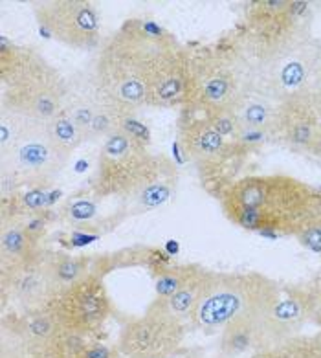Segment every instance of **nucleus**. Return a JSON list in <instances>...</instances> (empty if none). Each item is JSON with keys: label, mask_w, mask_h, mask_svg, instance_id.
Instances as JSON below:
<instances>
[{"label": "nucleus", "mask_w": 321, "mask_h": 358, "mask_svg": "<svg viewBox=\"0 0 321 358\" xmlns=\"http://www.w3.org/2000/svg\"><path fill=\"white\" fill-rule=\"evenodd\" d=\"M184 338L182 320L171 316L158 305L123 329L122 353L131 358H166L180 348Z\"/></svg>", "instance_id": "obj_8"}, {"label": "nucleus", "mask_w": 321, "mask_h": 358, "mask_svg": "<svg viewBox=\"0 0 321 358\" xmlns=\"http://www.w3.org/2000/svg\"><path fill=\"white\" fill-rule=\"evenodd\" d=\"M4 289L28 309H46L59 294V287L52 274L50 257L35 255L20 266L2 272Z\"/></svg>", "instance_id": "obj_11"}, {"label": "nucleus", "mask_w": 321, "mask_h": 358, "mask_svg": "<svg viewBox=\"0 0 321 358\" xmlns=\"http://www.w3.org/2000/svg\"><path fill=\"white\" fill-rule=\"evenodd\" d=\"M69 81L31 50H8L2 39V108L48 123L64 113Z\"/></svg>", "instance_id": "obj_3"}, {"label": "nucleus", "mask_w": 321, "mask_h": 358, "mask_svg": "<svg viewBox=\"0 0 321 358\" xmlns=\"http://www.w3.org/2000/svg\"><path fill=\"white\" fill-rule=\"evenodd\" d=\"M43 204H44V193L41 192L39 187H37V189H31V192L26 195V206H28L29 210L39 211L41 208H43Z\"/></svg>", "instance_id": "obj_24"}, {"label": "nucleus", "mask_w": 321, "mask_h": 358, "mask_svg": "<svg viewBox=\"0 0 321 358\" xmlns=\"http://www.w3.org/2000/svg\"><path fill=\"white\" fill-rule=\"evenodd\" d=\"M278 301L273 283L255 274H208L191 313L193 324L206 331H222L238 320H261Z\"/></svg>", "instance_id": "obj_4"}, {"label": "nucleus", "mask_w": 321, "mask_h": 358, "mask_svg": "<svg viewBox=\"0 0 321 358\" xmlns=\"http://www.w3.org/2000/svg\"><path fill=\"white\" fill-rule=\"evenodd\" d=\"M35 120L28 118L26 114L17 113L13 108L0 107V152L8 151L28 133Z\"/></svg>", "instance_id": "obj_16"}, {"label": "nucleus", "mask_w": 321, "mask_h": 358, "mask_svg": "<svg viewBox=\"0 0 321 358\" xmlns=\"http://www.w3.org/2000/svg\"><path fill=\"white\" fill-rule=\"evenodd\" d=\"M0 255L2 272L17 268L37 255L34 250V237L26 231L24 226L4 221L0 231Z\"/></svg>", "instance_id": "obj_13"}, {"label": "nucleus", "mask_w": 321, "mask_h": 358, "mask_svg": "<svg viewBox=\"0 0 321 358\" xmlns=\"http://www.w3.org/2000/svg\"><path fill=\"white\" fill-rule=\"evenodd\" d=\"M180 142L185 155L195 162H210L219 158L226 148V138L206 120H191L182 125Z\"/></svg>", "instance_id": "obj_12"}, {"label": "nucleus", "mask_w": 321, "mask_h": 358, "mask_svg": "<svg viewBox=\"0 0 321 358\" xmlns=\"http://www.w3.org/2000/svg\"><path fill=\"white\" fill-rule=\"evenodd\" d=\"M237 114L238 123L244 129H255V131H263L272 123V107L264 101H257V99H250L244 101L235 110Z\"/></svg>", "instance_id": "obj_20"}, {"label": "nucleus", "mask_w": 321, "mask_h": 358, "mask_svg": "<svg viewBox=\"0 0 321 358\" xmlns=\"http://www.w3.org/2000/svg\"><path fill=\"white\" fill-rule=\"evenodd\" d=\"M190 54L182 48L176 39H171L160 61L156 64L149 89L151 107H173L185 103L191 79Z\"/></svg>", "instance_id": "obj_10"}, {"label": "nucleus", "mask_w": 321, "mask_h": 358, "mask_svg": "<svg viewBox=\"0 0 321 358\" xmlns=\"http://www.w3.org/2000/svg\"><path fill=\"white\" fill-rule=\"evenodd\" d=\"M185 103L202 108L206 113L235 110V78L226 64L215 59H200L191 63L190 90Z\"/></svg>", "instance_id": "obj_9"}, {"label": "nucleus", "mask_w": 321, "mask_h": 358, "mask_svg": "<svg viewBox=\"0 0 321 358\" xmlns=\"http://www.w3.org/2000/svg\"><path fill=\"white\" fill-rule=\"evenodd\" d=\"M288 138L297 145H312L316 142V125L311 120H296L288 125Z\"/></svg>", "instance_id": "obj_22"}, {"label": "nucleus", "mask_w": 321, "mask_h": 358, "mask_svg": "<svg viewBox=\"0 0 321 358\" xmlns=\"http://www.w3.org/2000/svg\"><path fill=\"white\" fill-rule=\"evenodd\" d=\"M206 275L208 274H206L204 270H200L199 274H197L191 281H187L178 292H175V294L171 296V298H167L166 301H158V307H162V309L167 310L171 316H175V318L182 320V322H184L185 318H191V313H193L197 301H199L200 290H202Z\"/></svg>", "instance_id": "obj_14"}, {"label": "nucleus", "mask_w": 321, "mask_h": 358, "mask_svg": "<svg viewBox=\"0 0 321 358\" xmlns=\"http://www.w3.org/2000/svg\"><path fill=\"white\" fill-rule=\"evenodd\" d=\"M171 35L149 22H129L99 50L94 81L99 92L123 116L149 105V89L156 64Z\"/></svg>", "instance_id": "obj_2"}, {"label": "nucleus", "mask_w": 321, "mask_h": 358, "mask_svg": "<svg viewBox=\"0 0 321 358\" xmlns=\"http://www.w3.org/2000/svg\"><path fill=\"white\" fill-rule=\"evenodd\" d=\"M257 320H238L222 329V351L228 357H237L252 345L257 333Z\"/></svg>", "instance_id": "obj_15"}, {"label": "nucleus", "mask_w": 321, "mask_h": 358, "mask_svg": "<svg viewBox=\"0 0 321 358\" xmlns=\"http://www.w3.org/2000/svg\"><path fill=\"white\" fill-rule=\"evenodd\" d=\"M61 327L66 333L85 334L107 320L110 313V301L105 285L98 275L88 274L85 280L61 290L50 307Z\"/></svg>", "instance_id": "obj_7"}, {"label": "nucleus", "mask_w": 321, "mask_h": 358, "mask_svg": "<svg viewBox=\"0 0 321 358\" xmlns=\"http://www.w3.org/2000/svg\"><path fill=\"white\" fill-rule=\"evenodd\" d=\"M200 270L195 266H176V268L164 270L156 281V296L158 301H166L167 298L178 292L187 281H191Z\"/></svg>", "instance_id": "obj_19"}, {"label": "nucleus", "mask_w": 321, "mask_h": 358, "mask_svg": "<svg viewBox=\"0 0 321 358\" xmlns=\"http://www.w3.org/2000/svg\"><path fill=\"white\" fill-rule=\"evenodd\" d=\"M41 26L61 45L76 50L94 48L99 41L98 10L85 0H46L35 4Z\"/></svg>", "instance_id": "obj_6"}, {"label": "nucleus", "mask_w": 321, "mask_h": 358, "mask_svg": "<svg viewBox=\"0 0 321 358\" xmlns=\"http://www.w3.org/2000/svg\"><path fill=\"white\" fill-rule=\"evenodd\" d=\"M228 217L246 230L301 236L321 222V193L281 175L248 177L224 195Z\"/></svg>", "instance_id": "obj_1"}, {"label": "nucleus", "mask_w": 321, "mask_h": 358, "mask_svg": "<svg viewBox=\"0 0 321 358\" xmlns=\"http://www.w3.org/2000/svg\"><path fill=\"white\" fill-rule=\"evenodd\" d=\"M79 358H110V355H108L107 348H103V345H94V348L85 349V353Z\"/></svg>", "instance_id": "obj_25"}, {"label": "nucleus", "mask_w": 321, "mask_h": 358, "mask_svg": "<svg viewBox=\"0 0 321 358\" xmlns=\"http://www.w3.org/2000/svg\"><path fill=\"white\" fill-rule=\"evenodd\" d=\"M70 152L50 136L46 123L35 122L28 133L8 151L0 152L2 187L28 184L37 189L46 186L69 164Z\"/></svg>", "instance_id": "obj_5"}, {"label": "nucleus", "mask_w": 321, "mask_h": 358, "mask_svg": "<svg viewBox=\"0 0 321 358\" xmlns=\"http://www.w3.org/2000/svg\"><path fill=\"white\" fill-rule=\"evenodd\" d=\"M96 215H98V204L90 196H78L64 208V217L73 224H87Z\"/></svg>", "instance_id": "obj_21"}, {"label": "nucleus", "mask_w": 321, "mask_h": 358, "mask_svg": "<svg viewBox=\"0 0 321 358\" xmlns=\"http://www.w3.org/2000/svg\"><path fill=\"white\" fill-rule=\"evenodd\" d=\"M120 129L140 143H143V145H149V131H147L145 125H141L132 116H123L122 122H120Z\"/></svg>", "instance_id": "obj_23"}, {"label": "nucleus", "mask_w": 321, "mask_h": 358, "mask_svg": "<svg viewBox=\"0 0 321 358\" xmlns=\"http://www.w3.org/2000/svg\"><path fill=\"white\" fill-rule=\"evenodd\" d=\"M46 129H48L50 136L54 138L55 142L61 145L66 152L72 155V151L81 145L85 140V134L81 133V129L72 122V120L66 116V114H61L57 118H54L52 122L46 123Z\"/></svg>", "instance_id": "obj_18"}, {"label": "nucleus", "mask_w": 321, "mask_h": 358, "mask_svg": "<svg viewBox=\"0 0 321 358\" xmlns=\"http://www.w3.org/2000/svg\"><path fill=\"white\" fill-rule=\"evenodd\" d=\"M50 266H52V274H54V280L59 287V292L69 289L78 281L85 280L88 275L87 263L83 259L69 257V255L50 257Z\"/></svg>", "instance_id": "obj_17"}]
</instances>
